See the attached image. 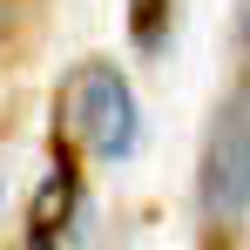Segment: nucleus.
Here are the masks:
<instances>
[{"mask_svg": "<svg viewBox=\"0 0 250 250\" xmlns=\"http://www.w3.org/2000/svg\"><path fill=\"white\" fill-rule=\"evenodd\" d=\"M54 135L75 142L95 163H122L142 135V115H135V88L115 61H82L68 82H61V102H54Z\"/></svg>", "mask_w": 250, "mask_h": 250, "instance_id": "nucleus-1", "label": "nucleus"}, {"mask_svg": "<svg viewBox=\"0 0 250 250\" xmlns=\"http://www.w3.org/2000/svg\"><path fill=\"white\" fill-rule=\"evenodd\" d=\"M203 209L209 223H244L250 216V95H230L209 122V142H203Z\"/></svg>", "mask_w": 250, "mask_h": 250, "instance_id": "nucleus-2", "label": "nucleus"}, {"mask_svg": "<svg viewBox=\"0 0 250 250\" xmlns=\"http://www.w3.org/2000/svg\"><path fill=\"white\" fill-rule=\"evenodd\" d=\"M75 203H82V149L54 135L47 176H41V189H34V203H27V250H61Z\"/></svg>", "mask_w": 250, "mask_h": 250, "instance_id": "nucleus-3", "label": "nucleus"}, {"mask_svg": "<svg viewBox=\"0 0 250 250\" xmlns=\"http://www.w3.org/2000/svg\"><path fill=\"white\" fill-rule=\"evenodd\" d=\"M169 21H176V0H128V41H135V54H163Z\"/></svg>", "mask_w": 250, "mask_h": 250, "instance_id": "nucleus-4", "label": "nucleus"}, {"mask_svg": "<svg viewBox=\"0 0 250 250\" xmlns=\"http://www.w3.org/2000/svg\"><path fill=\"white\" fill-rule=\"evenodd\" d=\"M209 250H230V244H209Z\"/></svg>", "mask_w": 250, "mask_h": 250, "instance_id": "nucleus-5", "label": "nucleus"}]
</instances>
